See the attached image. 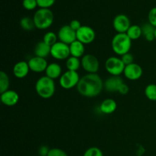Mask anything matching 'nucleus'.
I'll return each mask as SVG.
<instances>
[{
  "label": "nucleus",
  "instance_id": "ddd939ff",
  "mask_svg": "<svg viewBox=\"0 0 156 156\" xmlns=\"http://www.w3.org/2000/svg\"><path fill=\"white\" fill-rule=\"evenodd\" d=\"M27 63H28L30 71L37 73L45 72L46 69H47V66H48V63H47V61L46 60V59L36 56L30 58L27 61Z\"/></svg>",
  "mask_w": 156,
  "mask_h": 156
},
{
  "label": "nucleus",
  "instance_id": "c85d7f7f",
  "mask_svg": "<svg viewBox=\"0 0 156 156\" xmlns=\"http://www.w3.org/2000/svg\"><path fill=\"white\" fill-rule=\"evenodd\" d=\"M141 28L142 32H143V35L144 37L149 34L155 33V27L154 26H152L150 23H146L143 26H141Z\"/></svg>",
  "mask_w": 156,
  "mask_h": 156
},
{
  "label": "nucleus",
  "instance_id": "72a5a7b5",
  "mask_svg": "<svg viewBox=\"0 0 156 156\" xmlns=\"http://www.w3.org/2000/svg\"><path fill=\"white\" fill-rule=\"evenodd\" d=\"M69 25L70 27H71V28L73 29V30H74L75 31H77V30L82 26V24H81L80 21H79V20H76V19L71 21V22L69 23Z\"/></svg>",
  "mask_w": 156,
  "mask_h": 156
},
{
  "label": "nucleus",
  "instance_id": "9d476101",
  "mask_svg": "<svg viewBox=\"0 0 156 156\" xmlns=\"http://www.w3.org/2000/svg\"><path fill=\"white\" fill-rule=\"evenodd\" d=\"M58 39L60 42L70 45L72 43L77 40L76 31L71 28L69 25H63L59 28L57 34Z\"/></svg>",
  "mask_w": 156,
  "mask_h": 156
},
{
  "label": "nucleus",
  "instance_id": "dca6fc26",
  "mask_svg": "<svg viewBox=\"0 0 156 156\" xmlns=\"http://www.w3.org/2000/svg\"><path fill=\"white\" fill-rule=\"evenodd\" d=\"M30 71V68L27 62L19 61L15 64L13 67V74L17 79H24Z\"/></svg>",
  "mask_w": 156,
  "mask_h": 156
},
{
  "label": "nucleus",
  "instance_id": "cd10ccee",
  "mask_svg": "<svg viewBox=\"0 0 156 156\" xmlns=\"http://www.w3.org/2000/svg\"><path fill=\"white\" fill-rule=\"evenodd\" d=\"M22 5L26 10L32 11L38 6L37 0H23Z\"/></svg>",
  "mask_w": 156,
  "mask_h": 156
},
{
  "label": "nucleus",
  "instance_id": "a878e982",
  "mask_svg": "<svg viewBox=\"0 0 156 156\" xmlns=\"http://www.w3.org/2000/svg\"><path fill=\"white\" fill-rule=\"evenodd\" d=\"M145 95L149 100L155 101H156V85L149 84L145 88Z\"/></svg>",
  "mask_w": 156,
  "mask_h": 156
},
{
  "label": "nucleus",
  "instance_id": "4468645a",
  "mask_svg": "<svg viewBox=\"0 0 156 156\" xmlns=\"http://www.w3.org/2000/svg\"><path fill=\"white\" fill-rule=\"evenodd\" d=\"M1 101L4 105L12 107L16 105L19 101V94L14 90H8L1 94Z\"/></svg>",
  "mask_w": 156,
  "mask_h": 156
},
{
  "label": "nucleus",
  "instance_id": "2eb2a0df",
  "mask_svg": "<svg viewBox=\"0 0 156 156\" xmlns=\"http://www.w3.org/2000/svg\"><path fill=\"white\" fill-rule=\"evenodd\" d=\"M123 83L124 82L120 76H111L107 79L104 82V88L108 92H117L119 88Z\"/></svg>",
  "mask_w": 156,
  "mask_h": 156
},
{
  "label": "nucleus",
  "instance_id": "423d86ee",
  "mask_svg": "<svg viewBox=\"0 0 156 156\" xmlns=\"http://www.w3.org/2000/svg\"><path fill=\"white\" fill-rule=\"evenodd\" d=\"M80 79L77 72L67 70L59 78V85L64 89H71L74 87H77Z\"/></svg>",
  "mask_w": 156,
  "mask_h": 156
},
{
  "label": "nucleus",
  "instance_id": "f3484780",
  "mask_svg": "<svg viewBox=\"0 0 156 156\" xmlns=\"http://www.w3.org/2000/svg\"><path fill=\"white\" fill-rule=\"evenodd\" d=\"M45 74L47 77L50 79H59L62 76V67L60 65L56 62H52V63L48 64L47 67V69L45 71Z\"/></svg>",
  "mask_w": 156,
  "mask_h": 156
},
{
  "label": "nucleus",
  "instance_id": "6ab92c4d",
  "mask_svg": "<svg viewBox=\"0 0 156 156\" xmlns=\"http://www.w3.org/2000/svg\"><path fill=\"white\" fill-rule=\"evenodd\" d=\"M117 102L111 98L105 99L101 103L99 109L101 112L105 114H111L117 110Z\"/></svg>",
  "mask_w": 156,
  "mask_h": 156
},
{
  "label": "nucleus",
  "instance_id": "4be33fe9",
  "mask_svg": "<svg viewBox=\"0 0 156 156\" xmlns=\"http://www.w3.org/2000/svg\"><path fill=\"white\" fill-rule=\"evenodd\" d=\"M126 34L132 41H133V40L134 41L135 40H138L143 35L141 27L137 25V24L131 25Z\"/></svg>",
  "mask_w": 156,
  "mask_h": 156
},
{
  "label": "nucleus",
  "instance_id": "f257e3e1",
  "mask_svg": "<svg viewBox=\"0 0 156 156\" xmlns=\"http://www.w3.org/2000/svg\"><path fill=\"white\" fill-rule=\"evenodd\" d=\"M76 88L82 96L94 98L101 93L104 82L97 73H88L81 78Z\"/></svg>",
  "mask_w": 156,
  "mask_h": 156
},
{
  "label": "nucleus",
  "instance_id": "0eeeda50",
  "mask_svg": "<svg viewBox=\"0 0 156 156\" xmlns=\"http://www.w3.org/2000/svg\"><path fill=\"white\" fill-rule=\"evenodd\" d=\"M50 56L58 60L67 59L70 56L69 45L58 41L51 47Z\"/></svg>",
  "mask_w": 156,
  "mask_h": 156
},
{
  "label": "nucleus",
  "instance_id": "bb28decb",
  "mask_svg": "<svg viewBox=\"0 0 156 156\" xmlns=\"http://www.w3.org/2000/svg\"><path fill=\"white\" fill-rule=\"evenodd\" d=\"M83 156H104V155L102 151L99 148L94 146L87 149Z\"/></svg>",
  "mask_w": 156,
  "mask_h": 156
},
{
  "label": "nucleus",
  "instance_id": "7ed1b4c3",
  "mask_svg": "<svg viewBox=\"0 0 156 156\" xmlns=\"http://www.w3.org/2000/svg\"><path fill=\"white\" fill-rule=\"evenodd\" d=\"M132 47V40L125 34H117L114 35L111 41V47L116 54L123 56L129 53Z\"/></svg>",
  "mask_w": 156,
  "mask_h": 156
},
{
  "label": "nucleus",
  "instance_id": "1a4fd4ad",
  "mask_svg": "<svg viewBox=\"0 0 156 156\" xmlns=\"http://www.w3.org/2000/svg\"><path fill=\"white\" fill-rule=\"evenodd\" d=\"M95 31L92 27L87 25H82L79 30L76 31V37L77 40L85 45L90 44L95 39Z\"/></svg>",
  "mask_w": 156,
  "mask_h": 156
},
{
  "label": "nucleus",
  "instance_id": "39448f33",
  "mask_svg": "<svg viewBox=\"0 0 156 156\" xmlns=\"http://www.w3.org/2000/svg\"><path fill=\"white\" fill-rule=\"evenodd\" d=\"M105 69L112 76H120L123 74L126 66L122 61L121 58L117 56H111L105 61Z\"/></svg>",
  "mask_w": 156,
  "mask_h": 156
},
{
  "label": "nucleus",
  "instance_id": "2f4dec72",
  "mask_svg": "<svg viewBox=\"0 0 156 156\" xmlns=\"http://www.w3.org/2000/svg\"><path fill=\"white\" fill-rule=\"evenodd\" d=\"M149 23H150L152 26L156 27V7L152 8L149 12L148 15Z\"/></svg>",
  "mask_w": 156,
  "mask_h": 156
},
{
  "label": "nucleus",
  "instance_id": "a211bd4d",
  "mask_svg": "<svg viewBox=\"0 0 156 156\" xmlns=\"http://www.w3.org/2000/svg\"><path fill=\"white\" fill-rule=\"evenodd\" d=\"M70 56L74 57L81 58L85 56V44L79 41H75L69 45Z\"/></svg>",
  "mask_w": 156,
  "mask_h": 156
},
{
  "label": "nucleus",
  "instance_id": "9b49d317",
  "mask_svg": "<svg viewBox=\"0 0 156 156\" xmlns=\"http://www.w3.org/2000/svg\"><path fill=\"white\" fill-rule=\"evenodd\" d=\"M130 20L123 14L117 15L113 21V27L117 34H125L130 27Z\"/></svg>",
  "mask_w": 156,
  "mask_h": 156
},
{
  "label": "nucleus",
  "instance_id": "f8f14e48",
  "mask_svg": "<svg viewBox=\"0 0 156 156\" xmlns=\"http://www.w3.org/2000/svg\"><path fill=\"white\" fill-rule=\"evenodd\" d=\"M143 70L142 67L135 62L126 66L123 71V75L125 77L131 81L139 80L143 76Z\"/></svg>",
  "mask_w": 156,
  "mask_h": 156
},
{
  "label": "nucleus",
  "instance_id": "393cba45",
  "mask_svg": "<svg viewBox=\"0 0 156 156\" xmlns=\"http://www.w3.org/2000/svg\"><path fill=\"white\" fill-rule=\"evenodd\" d=\"M58 36L57 34L53 31H48L44 34V37H43V41L47 44V45L52 47L56 43L58 42Z\"/></svg>",
  "mask_w": 156,
  "mask_h": 156
},
{
  "label": "nucleus",
  "instance_id": "c756f323",
  "mask_svg": "<svg viewBox=\"0 0 156 156\" xmlns=\"http://www.w3.org/2000/svg\"><path fill=\"white\" fill-rule=\"evenodd\" d=\"M37 2L41 9H50L53 5L56 0H37Z\"/></svg>",
  "mask_w": 156,
  "mask_h": 156
},
{
  "label": "nucleus",
  "instance_id": "473e14b6",
  "mask_svg": "<svg viewBox=\"0 0 156 156\" xmlns=\"http://www.w3.org/2000/svg\"><path fill=\"white\" fill-rule=\"evenodd\" d=\"M121 59L125 66L129 65V64H132L134 62V57L130 53H126V54L121 56Z\"/></svg>",
  "mask_w": 156,
  "mask_h": 156
},
{
  "label": "nucleus",
  "instance_id": "f03ea898",
  "mask_svg": "<svg viewBox=\"0 0 156 156\" xmlns=\"http://www.w3.org/2000/svg\"><path fill=\"white\" fill-rule=\"evenodd\" d=\"M37 94L43 99H49L53 96L56 91L54 80L44 76L38 79L35 84Z\"/></svg>",
  "mask_w": 156,
  "mask_h": 156
},
{
  "label": "nucleus",
  "instance_id": "7c9ffc66",
  "mask_svg": "<svg viewBox=\"0 0 156 156\" xmlns=\"http://www.w3.org/2000/svg\"><path fill=\"white\" fill-rule=\"evenodd\" d=\"M47 156H68L66 152L61 149L58 148H53L50 149Z\"/></svg>",
  "mask_w": 156,
  "mask_h": 156
},
{
  "label": "nucleus",
  "instance_id": "c9c22d12",
  "mask_svg": "<svg viewBox=\"0 0 156 156\" xmlns=\"http://www.w3.org/2000/svg\"><path fill=\"white\" fill-rule=\"evenodd\" d=\"M50 149H49L46 146H41V148L39 149V155L41 156H47L49 152H50Z\"/></svg>",
  "mask_w": 156,
  "mask_h": 156
},
{
  "label": "nucleus",
  "instance_id": "f704fd0d",
  "mask_svg": "<svg viewBox=\"0 0 156 156\" xmlns=\"http://www.w3.org/2000/svg\"><path fill=\"white\" fill-rule=\"evenodd\" d=\"M129 87H128V85H126V84L123 83L121 85H120V88H119V90L117 92L120 94H126L128 92H129Z\"/></svg>",
  "mask_w": 156,
  "mask_h": 156
},
{
  "label": "nucleus",
  "instance_id": "aec40b11",
  "mask_svg": "<svg viewBox=\"0 0 156 156\" xmlns=\"http://www.w3.org/2000/svg\"><path fill=\"white\" fill-rule=\"evenodd\" d=\"M50 50H51V47L47 45L46 43L42 41L38 42L35 46L34 54L36 56L46 59L47 56L50 55Z\"/></svg>",
  "mask_w": 156,
  "mask_h": 156
},
{
  "label": "nucleus",
  "instance_id": "5701e85b",
  "mask_svg": "<svg viewBox=\"0 0 156 156\" xmlns=\"http://www.w3.org/2000/svg\"><path fill=\"white\" fill-rule=\"evenodd\" d=\"M20 26L25 31H30V30H33L35 27L34 21L33 18L28 16L23 17L20 21Z\"/></svg>",
  "mask_w": 156,
  "mask_h": 156
},
{
  "label": "nucleus",
  "instance_id": "b1692460",
  "mask_svg": "<svg viewBox=\"0 0 156 156\" xmlns=\"http://www.w3.org/2000/svg\"><path fill=\"white\" fill-rule=\"evenodd\" d=\"M10 85V80L9 77L4 71L0 73V93H3L8 91Z\"/></svg>",
  "mask_w": 156,
  "mask_h": 156
},
{
  "label": "nucleus",
  "instance_id": "e433bc0d",
  "mask_svg": "<svg viewBox=\"0 0 156 156\" xmlns=\"http://www.w3.org/2000/svg\"><path fill=\"white\" fill-rule=\"evenodd\" d=\"M155 40H156V27H155Z\"/></svg>",
  "mask_w": 156,
  "mask_h": 156
},
{
  "label": "nucleus",
  "instance_id": "6e6552de",
  "mask_svg": "<svg viewBox=\"0 0 156 156\" xmlns=\"http://www.w3.org/2000/svg\"><path fill=\"white\" fill-rule=\"evenodd\" d=\"M82 67L88 73H97L100 68L98 59L93 54H85L81 59Z\"/></svg>",
  "mask_w": 156,
  "mask_h": 156
},
{
  "label": "nucleus",
  "instance_id": "20e7f679",
  "mask_svg": "<svg viewBox=\"0 0 156 156\" xmlns=\"http://www.w3.org/2000/svg\"><path fill=\"white\" fill-rule=\"evenodd\" d=\"M35 27L39 30H45L53 24L54 15L50 9H39L33 17Z\"/></svg>",
  "mask_w": 156,
  "mask_h": 156
},
{
  "label": "nucleus",
  "instance_id": "412c9836",
  "mask_svg": "<svg viewBox=\"0 0 156 156\" xmlns=\"http://www.w3.org/2000/svg\"><path fill=\"white\" fill-rule=\"evenodd\" d=\"M66 66L67 70L77 72L79 69V68L82 66V64H81V60L79 59V58L70 56L67 59Z\"/></svg>",
  "mask_w": 156,
  "mask_h": 156
}]
</instances>
